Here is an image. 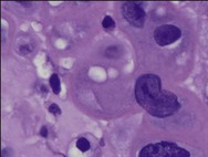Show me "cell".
<instances>
[{"label": "cell", "instance_id": "4", "mask_svg": "<svg viewBox=\"0 0 208 157\" xmlns=\"http://www.w3.org/2000/svg\"><path fill=\"white\" fill-rule=\"evenodd\" d=\"M181 36H182V31L179 30V28L173 25H161L154 31V40L161 47L174 43L181 38Z\"/></svg>", "mask_w": 208, "mask_h": 157}, {"label": "cell", "instance_id": "5", "mask_svg": "<svg viewBox=\"0 0 208 157\" xmlns=\"http://www.w3.org/2000/svg\"><path fill=\"white\" fill-rule=\"evenodd\" d=\"M122 56V49L119 45H112L108 47L105 50V57L110 59H117Z\"/></svg>", "mask_w": 208, "mask_h": 157}, {"label": "cell", "instance_id": "9", "mask_svg": "<svg viewBox=\"0 0 208 157\" xmlns=\"http://www.w3.org/2000/svg\"><path fill=\"white\" fill-rule=\"evenodd\" d=\"M49 112L52 114H61V110L57 104H51L49 106Z\"/></svg>", "mask_w": 208, "mask_h": 157}, {"label": "cell", "instance_id": "6", "mask_svg": "<svg viewBox=\"0 0 208 157\" xmlns=\"http://www.w3.org/2000/svg\"><path fill=\"white\" fill-rule=\"evenodd\" d=\"M50 85L54 94H59L61 91V83L58 74H52L50 77Z\"/></svg>", "mask_w": 208, "mask_h": 157}, {"label": "cell", "instance_id": "11", "mask_svg": "<svg viewBox=\"0 0 208 157\" xmlns=\"http://www.w3.org/2000/svg\"><path fill=\"white\" fill-rule=\"evenodd\" d=\"M40 134H41V136H43V137H47V136H48V130H47V127H45V126H43V127L41 128Z\"/></svg>", "mask_w": 208, "mask_h": 157}, {"label": "cell", "instance_id": "2", "mask_svg": "<svg viewBox=\"0 0 208 157\" xmlns=\"http://www.w3.org/2000/svg\"><path fill=\"white\" fill-rule=\"evenodd\" d=\"M189 152L170 142L148 144L142 148L139 157H189Z\"/></svg>", "mask_w": 208, "mask_h": 157}, {"label": "cell", "instance_id": "8", "mask_svg": "<svg viewBox=\"0 0 208 157\" xmlns=\"http://www.w3.org/2000/svg\"><path fill=\"white\" fill-rule=\"evenodd\" d=\"M102 25H103L104 29H113L114 25H115V22H114V20L111 17L106 16L103 19V21H102Z\"/></svg>", "mask_w": 208, "mask_h": 157}, {"label": "cell", "instance_id": "10", "mask_svg": "<svg viewBox=\"0 0 208 157\" xmlns=\"http://www.w3.org/2000/svg\"><path fill=\"white\" fill-rule=\"evenodd\" d=\"M19 50H20L21 53H23V54H25V53H29V52L31 51V49H30V47H29V45H21Z\"/></svg>", "mask_w": 208, "mask_h": 157}, {"label": "cell", "instance_id": "12", "mask_svg": "<svg viewBox=\"0 0 208 157\" xmlns=\"http://www.w3.org/2000/svg\"><path fill=\"white\" fill-rule=\"evenodd\" d=\"M19 3L20 5H22V6H25V7H31L32 6L31 2H25V1H19Z\"/></svg>", "mask_w": 208, "mask_h": 157}, {"label": "cell", "instance_id": "7", "mask_svg": "<svg viewBox=\"0 0 208 157\" xmlns=\"http://www.w3.org/2000/svg\"><path fill=\"white\" fill-rule=\"evenodd\" d=\"M90 143H89L88 139H85V138H80V139H78V142H76V147L80 149L81 152H86L90 149Z\"/></svg>", "mask_w": 208, "mask_h": 157}, {"label": "cell", "instance_id": "1", "mask_svg": "<svg viewBox=\"0 0 208 157\" xmlns=\"http://www.w3.org/2000/svg\"><path fill=\"white\" fill-rule=\"evenodd\" d=\"M135 99L146 112L155 117H167L179 110L176 95L162 90L161 79L155 74H143L135 83Z\"/></svg>", "mask_w": 208, "mask_h": 157}, {"label": "cell", "instance_id": "3", "mask_svg": "<svg viewBox=\"0 0 208 157\" xmlns=\"http://www.w3.org/2000/svg\"><path fill=\"white\" fill-rule=\"evenodd\" d=\"M122 14L124 19L133 27L142 28L145 23L146 13L144 9L136 2H124L122 6Z\"/></svg>", "mask_w": 208, "mask_h": 157}]
</instances>
